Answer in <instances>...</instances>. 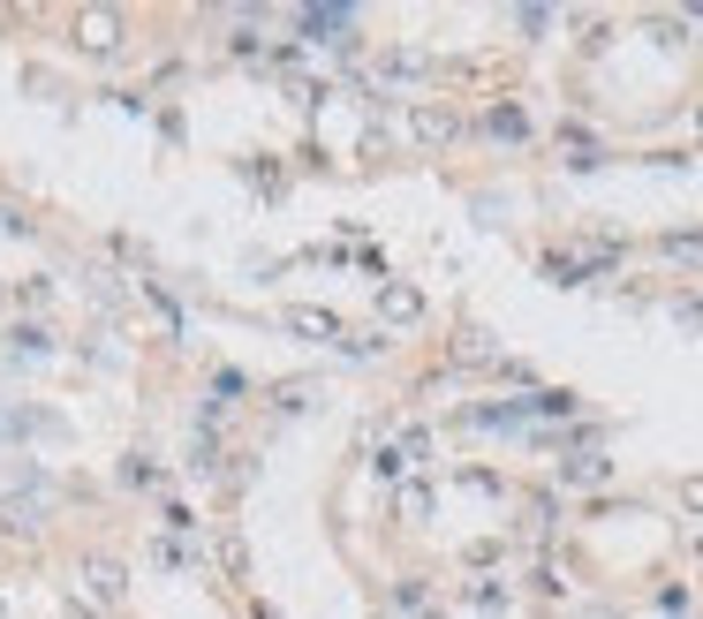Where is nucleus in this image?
I'll list each match as a JSON object with an SVG mask.
<instances>
[{"mask_svg": "<svg viewBox=\"0 0 703 619\" xmlns=\"http://www.w3.org/2000/svg\"><path fill=\"white\" fill-rule=\"evenodd\" d=\"M462 431H529V393H515V401H477V408H462Z\"/></svg>", "mask_w": 703, "mask_h": 619, "instance_id": "obj_1", "label": "nucleus"}, {"mask_svg": "<svg viewBox=\"0 0 703 619\" xmlns=\"http://www.w3.org/2000/svg\"><path fill=\"white\" fill-rule=\"evenodd\" d=\"M296 30L318 46H349L355 38V8H296Z\"/></svg>", "mask_w": 703, "mask_h": 619, "instance_id": "obj_2", "label": "nucleus"}, {"mask_svg": "<svg viewBox=\"0 0 703 619\" xmlns=\"http://www.w3.org/2000/svg\"><path fill=\"white\" fill-rule=\"evenodd\" d=\"M378 317H386V325H416V317H424V288H409V280H378Z\"/></svg>", "mask_w": 703, "mask_h": 619, "instance_id": "obj_3", "label": "nucleus"}, {"mask_svg": "<svg viewBox=\"0 0 703 619\" xmlns=\"http://www.w3.org/2000/svg\"><path fill=\"white\" fill-rule=\"evenodd\" d=\"M477 129H485V137H500V144H523V137H529V114L515 106V99H500V106H492Z\"/></svg>", "mask_w": 703, "mask_h": 619, "instance_id": "obj_4", "label": "nucleus"}, {"mask_svg": "<svg viewBox=\"0 0 703 619\" xmlns=\"http://www.w3.org/2000/svg\"><path fill=\"white\" fill-rule=\"evenodd\" d=\"M409 129H416V137H424V144H447V137H454V129H462V122H454V114H447V106H416V114H409Z\"/></svg>", "mask_w": 703, "mask_h": 619, "instance_id": "obj_5", "label": "nucleus"}, {"mask_svg": "<svg viewBox=\"0 0 703 619\" xmlns=\"http://www.w3.org/2000/svg\"><path fill=\"white\" fill-rule=\"evenodd\" d=\"M84 582H91V597H99V605H122V590H129V582H122V567H106V559H84Z\"/></svg>", "mask_w": 703, "mask_h": 619, "instance_id": "obj_6", "label": "nucleus"}, {"mask_svg": "<svg viewBox=\"0 0 703 619\" xmlns=\"http://www.w3.org/2000/svg\"><path fill=\"white\" fill-rule=\"evenodd\" d=\"M288 325H296V332H311V340H341V332H349V325H341V317H334V310H288Z\"/></svg>", "mask_w": 703, "mask_h": 619, "instance_id": "obj_7", "label": "nucleus"}, {"mask_svg": "<svg viewBox=\"0 0 703 619\" xmlns=\"http://www.w3.org/2000/svg\"><path fill=\"white\" fill-rule=\"evenodd\" d=\"M560 483H613V462L605 454H575V462H560Z\"/></svg>", "mask_w": 703, "mask_h": 619, "instance_id": "obj_8", "label": "nucleus"}, {"mask_svg": "<svg viewBox=\"0 0 703 619\" xmlns=\"http://www.w3.org/2000/svg\"><path fill=\"white\" fill-rule=\"evenodd\" d=\"M84 46H91V53L122 46V15H84Z\"/></svg>", "mask_w": 703, "mask_h": 619, "instance_id": "obj_9", "label": "nucleus"}, {"mask_svg": "<svg viewBox=\"0 0 703 619\" xmlns=\"http://www.w3.org/2000/svg\"><path fill=\"white\" fill-rule=\"evenodd\" d=\"M658 257H674V265H703V235H666V242H658Z\"/></svg>", "mask_w": 703, "mask_h": 619, "instance_id": "obj_10", "label": "nucleus"}, {"mask_svg": "<svg viewBox=\"0 0 703 619\" xmlns=\"http://www.w3.org/2000/svg\"><path fill=\"white\" fill-rule=\"evenodd\" d=\"M454 363L469 370V363H500V355H492V340H485V332H462V340H454Z\"/></svg>", "mask_w": 703, "mask_h": 619, "instance_id": "obj_11", "label": "nucleus"}, {"mask_svg": "<svg viewBox=\"0 0 703 619\" xmlns=\"http://www.w3.org/2000/svg\"><path fill=\"white\" fill-rule=\"evenodd\" d=\"M15 355H53V332H38V325H15Z\"/></svg>", "mask_w": 703, "mask_h": 619, "instance_id": "obj_12", "label": "nucleus"}, {"mask_svg": "<svg viewBox=\"0 0 703 619\" xmlns=\"http://www.w3.org/2000/svg\"><path fill=\"white\" fill-rule=\"evenodd\" d=\"M273 408H280V416H303V408H311V386H280Z\"/></svg>", "mask_w": 703, "mask_h": 619, "instance_id": "obj_13", "label": "nucleus"}, {"mask_svg": "<svg viewBox=\"0 0 703 619\" xmlns=\"http://www.w3.org/2000/svg\"><path fill=\"white\" fill-rule=\"evenodd\" d=\"M424 597H431V590H424V574H409V582H401V590H393V605H401V612H416V605H424Z\"/></svg>", "mask_w": 703, "mask_h": 619, "instance_id": "obj_14", "label": "nucleus"}, {"mask_svg": "<svg viewBox=\"0 0 703 619\" xmlns=\"http://www.w3.org/2000/svg\"><path fill=\"white\" fill-rule=\"evenodd\" d=\"M681 506H689V514H703V476H689V483H681Z\"/></svg>", "mask_w": 703, "mask_h": 619, "instance_id": "obj_15", "label": "nucleus"}, {"mask_svg": "<svg viewBox=\"0 0 703 619\" xmlns=\"http://www.w3.org/2000/svg\"><path fill=\"white\" fill-rule=\"evenodd\" d=\"M696 552H703V544H696Z\"/></svg>", "mask_w": 703, "mask_h": 619, "instance_id": "obj_16", "label": "nucleus"}]
</instances>
